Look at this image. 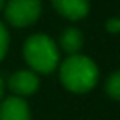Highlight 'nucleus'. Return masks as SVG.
<instances>
[{
    "label": "nucleus",
    "instance_id": "obj_11",
    "mask_svg": "<svg viewBox=\"0 0 120 120\" xmlns=\"http://www.w3.org/2000/svg\"><path fill=\"white\" fill-rule=\"evenodd\" d=\"M2 95H4V82L0 79V100H2Z\"/></svg>",
    "mask_w": 120,
    "mask_h": 120
},
{
    "label": "nucleus",
    "instance_id": "obj_9",
    "mask_svg": "<svg viewBox=\"0 0 120 120\" xmlns=\"http://www.w3.org/2000/svg\"><path fill=\"white\" fill-rule=\"evenodd\" d=\"M8 45H10V35H8V30H7V26H5L2 22H0V61H2V59L7 56Z\"/></svg>",
    "mask_w": 120,
    "mask_h": 120
},
{
    "label": "nucleus",
    "instance_id": "obj_7",
    "mask_svg": "<svg viewBox=\"0 0 120 120\" xmlns=\"http://www.w3.org/2000/svg\"><path fill=\"white\" fill-rule=\"evenodd\" d=\"M82 45H84V36H82V33H81L77 28H74V26L66 28V30L61 33V36H59V46H61V49H63L64 53H68V54H76V53H79L81 48H82Z\"/></svg>",
    "mask_w": 120,
    "mask_h": 120
},
{
    "label": "nucleus",
    "instance_id": "obj_2",
    "mask_svg": "<svg viewBox=\"0 0 120 120\" xmlns=\"http://www.w3.org/2000/svg\"><path fill=\"white\" fill-rule=\"evenodd\" d=\"M23 58L36 74H49L59 64V48L51 36L35 33L23 45Z\"/></svg>",
    "mask_w": 120,
    "mask_h": 120
},
{
    "label": "nucleus",
    "instance_id": "obj_3",
    "mask_svg": "<svg viewBox=\"0 0 120 120\" xmlns=\"http://www.w3.org/2000/svg\"><path fill=\"white\" fill-rule=\"evenodd\" d=\"M40 15L41 0H8L5 2V18L12 26H30L40 18Z\"/></svg>",
    "mask_w": 120,
    "mask_h": 120
},
{
    "label": "nucleus",
    "instance_id": "obj_4",
    "mask_svg": "<svg viewBox=\"0 0 120 120\" xmlns=\"http://www.w3.org/2000/svg\"><path fill=\"white\" fill-rule=\"evenodd\" d=\"M8 87L13 95L28 97L40 89V77L31 69H20L8 77Z\"/></svg>",
    "mask_w": 120,
    "mask_h": 120
},
{
    "label": "nucleus",
    "instance_id": "obj_12",
    "mask_svg": "<svg viewBox=\"0 0 120 120\" xmlns=\"http://www.w3.org/2000/svg\"><path fill=\"white\" fill-rule=\"evenodd\" d=\"M5 2H7V0H0V10H4V7H5Z\"/></svg>",
    "mask_w": 120,
    "mask_h": 120
},
{
    "label": "nucleus",
    "instance_id": "obj_10",
    "mask_svg": "<svg viewBox=\"0 0 120 120\" xmlns=\"http://www.w3.org/2000/svg\"><path fill=\"white\" fill-rule=\"evenodd\" d=\"M105 30L109 33H120V17L109 18L105 22Z\"/></svg>",
    "mask_w": 120,
    "mask_h": 120
},
{
    "label": "nucleus",
    "instance_id": "obj_5",
    "mask_svg": "<svg viewBox=\"0 0 120 120\" xmlns=\"http://www.w3.org/2000/svg\"><path fill=\"white\" fill-rule=\"evenodd\" d=\"M0 120H31V110L26 100L18 95L0 100Z\"/></svg>",
    "mask_w": 120,
    "mask_h": 120
},
{
    "label": "nucleus",
    "instance_id": "obj_1",
    "mask_svg": "<svg viewBox=\"0 0 120 120\" xmlns=\"http://www.w3.org/2000/svg\"><path fill=\"white\" fill-rule=\"evenodd\" d=\"M59 79L69 92L87 94L99 81V68L84 54H68L59 66Z\"/></svg>",
    "mask_w": 120,
    "mask_h": 120
},
{
    "label": "nucleus",
    "instance_id": "obj_6",
    "mask_svg": "<svg viewBox=\"0 0 120 120\" xmlns=\"http://www.w3.org/2000/svg\"><path fill=\"white\" fill-rule=\"evenodd\" d=\"M51 5L61 17L72 22L86 18L90 10L89 0H51Z\"/></svg>",
    "mask_w": 120,
    "mask_h": 120
},
{
    "label": "nucleus",
    "instance_id": "obj_8",
    "mask_svg": "<svg viewBox=\"0 0 120 120\" xmlns=\"http://www.w3.org/2000/svg\"><path fill=\"white\" fill-rule=\"evenodd\" d=\"M105 92L115 100H120V71H115L109 76L105 82Z\"/></svg>",
    "mask_w": 120,
    "mask_h": 120
}]
</instances>
